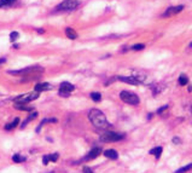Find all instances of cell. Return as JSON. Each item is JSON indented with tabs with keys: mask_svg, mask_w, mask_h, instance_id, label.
Returning a JSON list of instances; mask_svg holds the SVG:
<instances>
[{
	"mask_svg": "<svg viewBox=\"0 0 192 173\" xmlns=\"http://www.w3.org/2000/svg\"><path fill=\"white\" fill-rule=\"evenodd\" d=\"M88 120L91 121L94 127L99 130H107L110 127V124L108 122L107 116H105L99 109H92L88 113Z\"/></svg>",
	"mask_w": 192,
	"mask_h": 173,
	"instance_id": "cell-1",
	"label": "cell"
},
{
	"mask_svg": "<svg viewBox=\"0 0 192 173\" xmlns=\"http://www.w3.org/2000/svg\"><path fill=\"white\" fill-rule=\"evenodd\" d=\"M40 96V92L38 91H33V92H29L27 94H22V96H18L13 99L15 104H28L30 102H33L35 99H38Z\"/></svg>",
	"mask_w": 192,
	"mask_h": 173,
	"instance_id": "cell-2",
	"label": "cell"
},
{
	"mask_svg": "<svg viewBox=\"0 0 192 173\" xmlns=\"http://www.w3.org/2000/svg\"><path fill=\"white\" fill-rule=\"evenodd\" d=\"M124 138V134L122 133H117V132H104V133L100 136V140L104 142V143H113V142H119L122 140Z\"/></svg>",
	"mask_w": 192,
	"mask_h": 173,
	"instance_id": "cell-3",
	"label": "cell"
},
{
	"mask_svg": "<svg viewBox=\"0 0 192 173\" xmlns=\"http://www.w3.org/2000/svg\"><path fill=\"white\" fill-rule=\"evenodd\" d=\"M120 98L122 99L124 103L130 104V105H138L140 102L138 96L133 92H130V91H122V92L120 93Z\"/></svg>",
	"mask_w": 192,
	"mask_h": 173,
	"instance_id": "cell-4",
	"label": "cell"
},
{
	"mask_svg": "<svg viewBox=\"0 0 192 173\" xmlns=\"http://www.w3.org/2000/svg\"><path fill=\"white\" fill-rule=\"evenodd\" d=\"M79 6H80L79 0H64L57 6V10H59V11H73Z\"/></svg>",
	"mask_w": 192,
	"mask_h": 173,
	"instance_id": "cell-5",
	"label": "cell"
},
{
	"mask_svg": "<svg viewBox=\"0 0 192 173\" xmlns=\"http://www.w3.org/2000/svg\"><path fill=\"white\" fill-rule=\"evenodd\" d=\"M75 90V86L72 85L70 83H62L59 85V96H62V97H69L70 93L73 92V91Z\"/></svg>",
	"mask_w": 192,
	"mask_h": 173,
	"instance_id": "cell-6",
	"label": "cell"
},
{
	"mask_svg": "<svg viewBox=\"0 0 192 173\" xmlns=\"http://www.w3.org/2000/svg\"><path fill=\"white\" fill-rule=\"evenodd\" d=\"M100 154H102V149H100L99 146H94V148L91 149V151L80 162H83V161L87 162V161H91V160H94V159H97Z\"/></svg>",
	"mask_w": 192,
	"mask_h": 173,
	"instance_id": "cell-7",
	"label": "cell"
},
{
	"mask_svg": "<svg viewBox=\"0 0 192 173\" xmlns=\"http://www.w3.org/2000/svg\"><path fill=\"white\" fill-rule=\"evenodd\" d=\"M183 10H184V6H183V5L169 7V9H167V10H166V12L163 13V17H170V16H173V15H176V13L181 12Z\"/></svg>",
	"mask_w": 192,
	"mask_h": 173,
	"instance_id": "cell-8",
	"label": "cell"
},
{
	"mask_svg": "<svg viewBox=\"0 0 192 173\" xmlns=\"http://www.w3.org/2000/svg\"><path fill=\"white\" fill-rule=\"evenodd\" d=\"M50 90H52V85L48 83H39L34 87V91H38L40 93L44 92V91H50Z\"/></svg>",
	"mask_w": 192,
	"mask_h": 173,
	"instance_id": "cell-9",
	"label": "cell"
},
{
	"mask_svg": "<svg viewBox=\"0 0 192 173\" xmlns=\"http://www.w3.org/2000/svg\"><path fill=\"white\" fill-rule=\"evenodd\" d=\"M59 159V154L58 152H56V154H51V155H44L42 156V164L45 166H47V164L50 161H52V162H56V161H58Z\"/></svg>",
	"mask_w": 192,
	"mask_h": 173,
	"instance_id": "cell-10",
	"label": "cell"
},
{
	"mask_svg": "<svg viewBox=\"0 0 192 173\" xmlns=\"http://www.w3.org/2000/svg\"><path fill=\"white\" fill-rule=\"evenodd\" d=\"M120 81H122V83H126V84H129V85H138V80L133 78V76H119L117 78Z\"/></svg>",
	"mask_w": 192,
	"mask_h": 173,
	"instance_id": "cell-11",
	"label": "cell"
},
{
	"mask_svg": "<svg viewBox=\"0 0 192 173\" xmlns=\"http://www.w3.org/2000/svg\"><path fill=\"white\" fill-rule=\"evenodd\" d=\"M104 156H107L108 159L110 160H117L119 159V154H117V151L114 150V149H108V150H104Z\"/></svg>",
	"mask_w": 192,
	"mask_h": 173,
	"instance_id": "cell-12",
	"label": "cell"
},
{
	"mask_svg": "<svg viewBox=\"0 0 192 173\" xmlns=\"http://www.w3.org/2000/svg\"><path fill=\"white\" fill-rule=\"evenodd\" d=\"M65 35H67V37H68L70 40H75V39L77 38V33L75 32L73 28H70V27L65 28Z\"/></svg>",
	"mask_w": 192,
	"mask_h": 173,
	"instance_id": "cell-13",
	"label": "cell"
},
{
	"mask_svg": "<svg viewBox=\"0 0 192 173\" xmlns=\"http://www.w3.org/2000/svg\"><path fill=\"white\" fill-rule=\"evenodd\" d=\"M35 118H38V111H33V113L30 114V115L28 116V118L23 121V124H22V126H21V127H22V128H24V127H26L29 122H32V121H33Z\"/></svg>",
	"mask_w": 192,
	"mask_h": 173,
	"instance_id": "cell-14",
	"label": "cell"
},
{
	"mask_svg": "<svg viewBox=\"0 0 192 173\" xmlns=\"http://www.w3.org/2000/svg\"><path fill=\"white\" fill-rule=\"evenodd\" d=\"M18 124H19V119H18V118H15L12 122H10V124H6V125H5V130H6V131H11V130L15 128V127H17Z\"/></svg>",
	"mask_w": 192,
	"mask_h": 173,
	"instance_id": "cell-15",
	"label": "cell"
},
{
	"mask_svg": "<svg viewBox=\"0 0 192 173\" xmlns=\"http://www.w3.org/2000/svg\"><path fill=\"white\" fill-rule=\"evenodd\" d=\"M162 151H163L162 146H156V148H154V149H151V150H150V154H151V155H155V157L158 160L160 157H161V154H162Z\"/></svg>",
	"mask_w": 192,
	"mask_h": 173,
	"instance_id": "cell-16",
	"label": "cell"
},
{
	"mask_svg": "<svg viewBox=\"0 0 192 173\" xmlns=\"http://www.w3.org/2000/svg\"><path fill=\"white\" fill-rule=\"evenodd\" d=\"M51 122H57V119L56 118H50V119H44L41 122H40V125H39V127L36 128V132L39 133L40 132V130H41V127H42V125H45V124H51Z\"/></svg>",
	"mask_w": 192,
	"mask_h": 173,
	"instance_id": "cell-17",
	"label": "cell"
},
{
	"mask_svg": "<svg viewBox=\"0 0 192 173\" xmlns=\"http://www.w3.org/2000/svg\"><path fill=\"white\" fill-rule=\"evenodd\" d=\"M15 108L22 111H32L34 106H30L28 104H15Z\"/></svg>",
	"mask_w": 192,
	"mask_h": 173,
	"instance_id": "cell-18",
	"label": "cell"
},
{
	"mask_svg": "<svg viewBox=\"0 0 192 173\" xmlns=\"http://www.w3.org/2000/svg\"><path fill=\"white\" fill-rule=\"evenodd\" d=\"M27 160V156H23V155H19V154H15L12 156V161L16 162V164H21V162H24Z\"/></svg>",
	"mask_w": 192,
	"mask_h": 173,
	"instance_id": "cell-19",
	"label": "cell"
},
{
	"mask_svg": "<svg viewBox=\"0 0 192 173\" xmlns=\"http://www.w3.org/2000/svg\"><path fill=\"white\" fill-rule=\"evenodd\" d=\"M187 84H189V78L185 74H181L179 76V85L180 86H186Z\"/></svg>",
	"mask_w": 192,
	"mask_h": 173,
	"instance_id": "cell-20",
	"label": "cell"
},
{
	"mask_svg": "<svg viewBox=\"0 0 192 173\" xmlns=\"http://www.w3.org/2000/svg\"><path fill=\"white\" fill-rule=\"evenodd\" d=\"M191 168H192V162H191V164H189V165L184 166V167H181V168H179V170H176L175 173H185V172H187Z\"/></svg>",
	"mask_w": 192,
	"mask_h": 173,
	"instance_id": "cell-21",
	"label": "cell"
},
{
	"mask_svg": "<svg viewBox=\"0 0 192 173\" xmlns=\"http://www.w3.org/2000/svg\"><path fill=\"white\" fill-rule=\"evenodd\" d=\"M15 1H17V0H0V7L10 6V5H12Z\"/></svg>",
	"mask_w": 192,
	"mask_h": 173,
	"instance_id": "cell-22",
	"label": "cell"
},
{
	"mask_svg": "<svg viewBox=\"0 0 192 173\" xmlns=\"http://www.w3.org/2000/svg\"><path fill=\"white\" fill-rule=\"evenodd\" d=\"M91 98H92V100H94V102H100V99H102V94H100L99 92H92L91 93Z\"/></svg>",
	"mask_w": 192,
	"mask_h": 173,
	"instance_id": "cell-23",
	"label": "cell"
},
{
	"mask_svg": "<svg viewBox=\"0 0 192 173\" xmlns=\"http://www.w3.org/2000/svg\"><path fill=\"white\" fill-rule=\"evenodd\" d=\"M145 47V45L144 44H135L132 46V50L133 51H140V50H143Z\"/></svg>",
	"mask_w": 192,
	"mask_h": 173,
	"instance_id": "cell-24",
	"label": "cell"
},
{
	"mask_svg": "<svg viewBox=\"0 0 192 173\" xmlns=\"http://www.w3.org/2000/svg\"><path fill=\"white\" fill-rule=\"evenodd\" d=\"M19 37V34L17 32H12L11 34H10V39H11V41H16V40L18 39Z\"/></svg>",
	"mask_w": 192,
	"mask_h": 173,
	"instance_id": "cell-25",
	"label": "cell"
},
{
	"mask_svg": "<svg viewBox=\"0 0 192 173\" xmlns=\"http://www.w3.org/2000/svg\"><path fill=\"white\" fill-rule=\"evenodd\" d=\"M82 171H83V173H94V172H93L92 170H91V168H89V167H88V166H85V167H83V168H82Z\"/></svg>",
	"mask_w": 192,
	"mask_h": 173,
	"instance_id": "cell-26",
	"label": "cell"
},
{
	"mask_svg": "<svg viewBox=\"0 0 192 173\" xmlns=\"http://www.w3.org/2000/svg\"><path fill=\"white\" fill-rule=\"evenodd\" d=\"M167 108H168V105H163V106H161V108L157 110V114H162L164 110H167Z\"/></svg>",
	"mask_w": 192,
	"mask_h": 173,
	"instance_id": "cell-27",
	"label": "cell"
},
{
	"mask_svg": "<svg viewBox=\"0 0 192 173\" xmlns=\"http://www.w3.org/2000/svg\"><path fill=\"white\" fill-rule=\"evenodd\" d=\"M173 143L174 144H180L181 140H180V138H178V137H174V138H173Z\"/></svg>",
	"mask_w": 192,
	"mask_h": 173,
	"instance_id": "cell-28",
	"label": "cell"
},
{
	"mask_svg": "<svg viewBox=\"0 0 192 173\" xmlns=\"http://www.w3.org/2000/svg\"><path fill=\"white\" fill-rule=\"evenodd\" d=\"M36 32L40 33V34H42V33H44V29H42V28H39V29H36Z\"/></svg>",
	"mask_w": 192,
	"mask_h": 173,
	"instance_id": "cell-29",
	"label": "cell"
},
{
	"mask_svg": "<svg viewBox=\"0 0 192 173\" xmlns=\"http://www.w3.org/2000/svg\"><path fill=\"white\" fill-rule=\"evenodd\" d=\"M5 62V58H1V59H0V63H4Z\"/></svg>",
	"mask_w": 192,
	"mask_h": 173,
	"instance_id": "cell-30",
	"label": "cell"
},
{
	"mask_svg": "<svg viewBox=\"0 0 192 173\" xmlns=\"http://www.w3.org/2000/svg\"><path fill=\"white\" fill-rule=\"evenodd\" d=\"M190 47H192V43H191V44H190Z\"/></svg>",
	"mask_w": 192,
	"mask_h": 173,
	"instance_id": "cell-31",
	"label": "cell"
}]
</instances>
